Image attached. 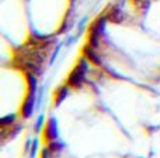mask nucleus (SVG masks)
<instances>
[{
	"label": "nucleus",
	"instance_id": "obj_1",
	"mask_svg": "<svg viewBox=\"0 0 160 158\" xmlns=\"http://www.w3.org/2000/svg\"><path fill=\"white\" fill-rule=\"evenodd\" d=\"M61 133H59V124L58 119H55L53 116H51L47 122V126L44 128V140L47 141H52V140H58Z\"/></svg>",
	"mask_w": 160,
	"mask_h": 158
},
{
	"label": "nucleus",
	"instance_id": "obj_2",
	"mask_svg": "<svg viewBox=\"0 0 160 158\" xmlns=\"http://www.w3.org/2000/svg\"><path fill=\"white\" fill-rule=\"evenodd\" d=\"M83 54H84V58H87V61L90 62V64L96 65V67L100 68V69L105 65L104 58H102L101 52H98L97 48H93V47H90V45L87 44L86 45V48L83 50Z\"/></svg>",
	"mask_w": 160,
	"mask_h": 158
},
{
	"label": "nucleus",
	"instance_id": "obj_3",
	"mask_svg": "<svg viewBox=\"0 0 160 158\" xmlns=\"http://www.w3.org/2000/svg\"><path fill=\"white\" fill-rule=\"evenodd\" d=\"M108 17V21H112V23H117V24H121L127 20V14L124 13V8L122 6L119 4H115V6H111L107 11H105Z\"/></svg>",
	"mask_w": 160,
	"mask_h": 158
},
{
	"label": "nucleus",
	"instance_id": "obj_4",
	"mask_svg": "<svg viewBox=\"0 0 160 158\" xmlns=\"http://www.w3.org/2000/svg\"><path fill=\"white\" fill-rule=\"evenodd\" d=\"M69 92H70V88L68 85L61 86V88H59L58 90L55 92V100H53V105H55V107H59V106H61L62 103H63L65 100L68 99V96H69Z\"/></svg>",
	"mask_w": 160,
	"mask_h": 158
},
{
	"label": "nucleus",
	"instance_id": "obj_5",
	"mask_svg": "<svg viewBox=\"0 0 160 158\" xmlns=\"http://www.w3.org/2000/svg\"><path fill=\"white\" fill-rule=\"evenodd\" d=\"M48 148L53 153V155H55V154H61L62 151L66 148V143L62 141V140H59V139L52 140V141H48Z\"/></svg>",
	"mask_w": 160,
	"mask_h": 158
},
{
	"label": "nucleus",
	"instance_id": "obj_6",
	"mask_svg": "<svg viewBox=\"0 0 160 158\" xmlns=\"http://www.w3.org/2000/svg\"><path fill=\"white\" fill-rule=\"evenodd\" d=\"M16 123H17V116L16 114H11V113H8L7 116H3L2 119H0L2 127H10V126L16 124Z\"/></svg>",
	"mask_w": 160,
	"mask_h": 158
},
{
	"label": "nucleus",
	"instance_id": "obj_7",
	"mask_svg": "<svg viewBox=\"0 0 160 158\" xmlns=\"http://www.w3.org/2000/svg\"><path fill=\"white\" fill-rule=\"evenodd\" d=\"M45 114H39L38 117H37V120H35V123H34V133L35 134H39L42 130L45 128Z\"/></svg>",
	"mask_w": 160,
	"mask_h": 158
},
{
	"label": "nucleus",
	"instance_id": "obj_8",
	"mask_svg": "<svg viewBox=\"0 0 160 158\" xmlns=\"http://www.w3.org/2000/svg\"><path fill=\"white\" fill-rule=\"evenodd\" d=\"M132 3L136 6V7L142 8L143 11H146L150 6V0H132Z\"/></svg>",
	"mask_w": 160,
	"mask_h": 158
},
{
	"label": "nucleus",
	"instance_id": "obj_9",
	"mask_svg": "<svg viewBox=\"0 0 160 158\" xmlns=\"http://www.w3.org/2000/svg\"><path fill=\"white\" fill-rule=\"evenodd\" d=\"M53 157V153L48 148V145L45 148H42V151H41V158H52Z\"/></svg>",
	"mask_w": 160,
	"mask_h": 158
}]
</instances>
